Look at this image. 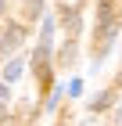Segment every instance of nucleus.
Returning a JSON list of instances; mask_svg holds the SVG:
<instances>
[{
	"instance_id": "6",
	"label": "nucleus",
	"mask_w": 122,
	"mask_h": 126,
	"mask_svg": "<svg viewBox=\"0 0 122 126\" xmlns=\"http://www.w3.org/2000/svg\"><path fill=\"white\" fill-rule=\"evenodd\" d=\"M0 15H4V0H0Z\"/></svg>"
},
{
	"instance_id": "2",
	"label": "nucleus",
	"mask_w": 122,
	"mask_h": 126,
	"mask_svg": "<svg viewBox=\"0 0 122 126\" xmlns=\"http://www.w3.org/2000/svg\"><path fill=\"white\" fill-rule=\"evenodd\" d=\"M18 76H22V61L14 58V61H7V68H4V79H7V83H14Z\"/></svg>"
},
{
	"instance_id": "5",
	"label": "nucleus",
	"mask_w": 122,
	"mask_h": 126,
	"mask_svg": "<svg viewBox=\"0 0 122 126\" xmlns=\"http://www.w3.org/2000/svg\"><path fill=\"white\" fill-rule=\"evenodd\" d=\"M0 119H4V101H0Z\"/></svg>"
},
{
	"instance_id": "4",
	"label": "nucleus",
	"mask_w": 122,
	"mask_h": 126,
	"mask_svg": "<svg viewBox=\"0 0 122 126\" xmlns=\"http://www.w3.org/2000/svg\"><path fill=\"white\" fill-rule=\"evenodd\" d=\"M0 101H7V79L0 83Z\"/></svg>"
},
{
	"instance_id": "3",
	"label": "nucleus",
	"mask_w": 122,
	"mask_h": 126,
	"mask_svg": "<svg viewBox=\"0 0 122 126\" xmlns=\"http://www.w3.org/2000/svg\"><path fill=\"white\" fill-rule=\"evenodd\" d=\"M79 90H83V79H72V83H68V94L79 97Z\"/></svg>"
},
{
	"instance_id": "1",
	"label": "nucleus",
	"mask_w": 122,
	"mask_h": 126,
	"mask_svg": "<svg viewBox=\"0 0 122 126\" xmlns=\"http://www.w3.org/2000/svg\"><path fill=\"white\" fill-rule=\"evenodd\" d=\"M22 36H25V29H22V25H11L7 29V36H4V43H0V58H4V54H7V50H14L22 43Z\"/></svg>"
}]
</instances>
